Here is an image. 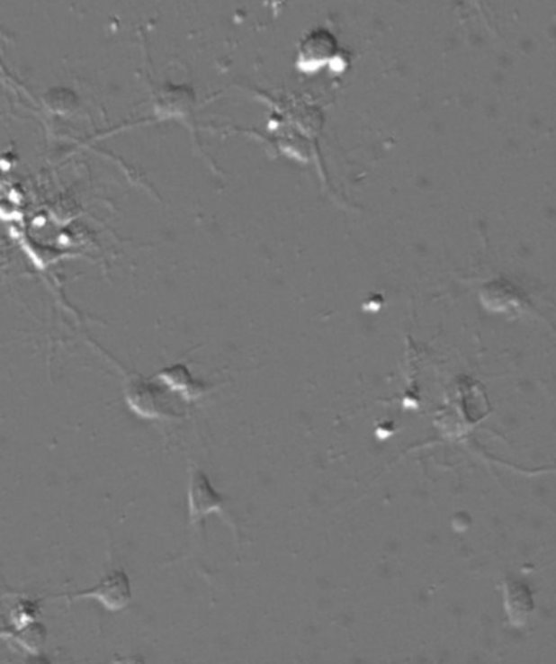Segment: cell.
<instances>
[{
  "mask_svg": "<svg viewBox=\"0 0 556 664\" xmlns=\"http://www.w3.org/2000/svg\"><path fill=\"white\" fill-rule=\"evenodd\" d=\"M69 599L90 597L103 606L106 611L120 612L132 601L130 577L124 570H112L94 588L67 596Z\"/></svg>",
  "mask_w": 556,
  "mask_h": 664,
  "instance_id": "obj_1",
  "label": "cell"
},
{
  "mask_svg": "<svg viewBox=\"0 0 556 664\" xmlns=\"http://www.w3.org/2000/svg\"><path fill=\"white\" fill-rule=\"evenodd\" d=\"M224 499L211 487L209 479L204 473L194 469L190 477L188 487V509H190V525L200 523L209 513H222Z\"/></svg>",
  "mask_w": 556,
  "mask_h": 664,
  "instance_id": "obj_2",
  "label": "cell"
},
{
  "mask_svg": "<svg viewBox=\"0 0 556 664\" xmlns=\"http://www.w3.org/2000/svg\"><path fill=\"white\" fill-rule=\"evenodd\" d=\"M505 606L507 615H509V622L517 627L522 625L527 621L529 614L534 609V601H532L529 588L519 581H506Z\"/></svg>",
  "mask_w": 556,
  "mask_h": 664,
  "instance_id": "obj_3",
  "label": "cell"
},
{
  "mask_svg": "<svg viewBox=\"0 0 556 664\" xmlns=\"http://www.w3.org/2000/svg\"><path fill=\"white\" fill-rule=\"evenodd\" d=\"M158 377L162 379L164 384L168 385L172 390H178V392L184 393L188 399L194 397L196 389H194V382H193L192 377L188 369L184 366H174L166 367L164 369Z\"/></svg>",
  "mask_w": 556,
  "mask_h": 664,
  "instance_id": "obj_4",
  "label": "cell"
}]
</instances>
